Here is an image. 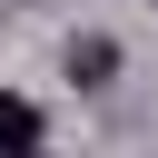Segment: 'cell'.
Segmentation results:
<instances>
[{
    "label": "cell",
    "instance_id": "obj_1",
    "mask_svg": "<svg viewBox=\"0 0 158 158\" xmlns=\"http://www.w3.org/2000/svg\"><path fill=\"white\" fill-rule=\"evenodd\" d=\"M40 138H49V118L30 99H0V148H40Z\"/></svg>",
    "mask_w": 158,
    "mask_h": 158
},
{
    "label": "cell",
    "instance_id": "obj_2",
    "mask_svg": "<svg viewBox=\"0 0 158 158\" xmlns=\"http://www.w3.org/2000/svg\"><path fill=\"white\" fill-rule=\"evenodd\" d=\"M109 69H118L109 40H79V49H69V79H109Z\"/></svg>",
    "mask_w": 158,
    "mask_h": 158
}]
</instances>
